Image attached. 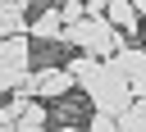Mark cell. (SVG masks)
Wrapping results in <instances>:
<instances>
[{
    "label": "cell",
    "instance_id": "6da1fadb",
    "mask_svg": "<svg viewBox=\"0 0 146 132\" xmlns=\"http://www.w3.org/2000/svg\"><path fill=\"white\" fill-rule=\"evenodd\" d=\"M59 46H68V50L78 46L82 55H96V59H110V55H114L119 46H128V36H123V32H119V27H114V23L105 18V14H87L82 23L64 27V41H59Z\"/></svg>",
    "mask_w": 146,
    "mask_h": 132
},
{
    "label": "cell",
    "instance_id": "5b68a950",
    "mask_svg": "<svg viewBox=\"0 0 146 132\" xmlns=\"http://www.w3.org/2000/svg\"><path fill=\"white\" fill-rule=\"evenodd\" d=\"M105 18H110V23H114L123 36H132V32L141 27V9H137V0H110Z\"/></svg>",
    "mask_w": 146,
    "mask_h": 132
},
{
    "label": "cell",
    "instance_id": "277c9868",
    "mask_svg": "<svg viewBox=\"0 0 146 132\" xmlns=\"http://www.w3.org/2000/svg\"><path fill=\"white\" fill-rule=\"evenodd\" d=\"M27 36L32 41H64V18H59V5L55 9H36L27 18Z\"/></svg>",
    "mask_w": 146,
    "mask_h": 132
},
{
    "label": "cell",
    "instance_id": "7c38bea8",
    "mask_svg": "<svg viewBox=\"0 0 146 132\" xmlns=\"http://www.w3.org/2000/svg\"><path fill=\"white\" fill-rule=\"evenodd\" d=\"M59 18H64V27L82 23L87 18V0H59Z\"/></svg>",
    "mask_w": 146,
    "mask_h": 132
},
{
    "label": "cell",
    "instance_id": "4fadbf2b",
    "mask_svg": "<svg viewBox=\"0 0 146 132\" xmlns=\"http://www.w3.org/2000/svg\"><path fill=\"white\" fill-rule=\"evenodd\" d=\"M82 132H123V123H119L114 114H96V109H91V118H87Z\"/></svg>",
    "mask_w": 146,
    "mask_h": 132
},
{
    "label": "cell",
    "instance_id": "2e32d148",
    "mask_svg": "<svg viewBox=\"0 0 146 132\" xmlns=\"http://www.w3.org/2000/svg\"><path fill=\"white\" fill-rule=\"evenodd\" d=\"M137 9H141V32H146V0H137Z\"/></svg>",
    "mask_w": 146,
    "mask_h": 132
},
{
    "label": "cell",
    "instance_id": "9c48e42d",
    "mask_svg": "<svg viewBox=\"0 0 146 132\" xmlns=\"http://www.w3.org/2000/svg\"><path fill=\"white\" fill-rule=\"evenodd\" d=\"M23 0H0V36H18L27 32V18H23Z\"/></svg>",
    "mask_w": 146,
    "mask_h": 132
},
{
    "label": "cell",
    "instance_id": "30bf717a",
    "mask_svg": "<svg viewBox=\"0 0 146 132\" xmlns=\"http://www.w3.org/2000/svg\"><path fill=\"white\" fill-rule=\"evenodd\" d=\"M27 86V68H14V64H0V96H14Z\"/></svg>",
    "mask_w": 146,
    "mask_h": 132
},
{
    "label": "cell",
    "instance_id": "8992f818",
    "mask_svg": "<svg viewBox=\"0 0 146 132\" xmlns=\"http://www.w3.org/2000/svg\"><path fill=\"white\" fill-rule=\"evenodd\" d=\"M32 59V36L18 32V36H0V64H14V68H27Z\"/></svg>",
    "mask_w": 146,
    "mask_h": 132
},
{
    "label": "cell",
    "instance_id": "7a4b0ae2",
    "mask_svg": "<svg viewBox=\"0 0 146 132\" xmlns=\"http://www.w3.org/2000/svg\"><path fill=\"white\" fill-rule=\"evenodd\" d=\"M82 96H87V105H91L96 114H114V118H119V114L137 100V96H132V82H128V77H123L110 59L100 64V73L91 77V86H87Z\"/></svg>",
    "mask_w": 146,
    "mask_h": 132
},
{
    "label": "cell",
    "instance_id": "9a60e30c",
    "mask_svg": "<svg viewBox=\"0 0 146 132\" xmlns=\"http://www.w3.org/2000/svg\"><path fill=\"white\" fill-rule=\"evenodd\" d=\"M110 9V0H87V14H105Z\"/></svg>",
    "mask_w": 146,
    "mask_h": 132
},
{
    "label": "cell",
    "instance_id": "5bb4252c",
    "mask_svg": "<svg viewBox=\"0 0 146 132\" xmlns=\"http://www.w3.org/2000/svg\"><path fill=\"white\" fill-rule=\"evenodd\" d=\"M132 96H141V100H146V68H141V73L132 77Z\"/></svg>",
    "mask_w": 146,
    "mask_h": 132
},
{
    "label": "cell",
    "instance_id": "8fae6325",
    "mask_svg": "<svg viewBox=\"0 0 146 132\" xmlns=\"http://www.w3.org/2000/svg\"><path fill=\"white\" fill-rule=\"evenodd\" d=\"M119 123H123V132H146V100L137 96V100L119 114Z\"/></svg>",
    "mask_w": 146,
    "mask_h": 132
},
{
    "label": "cell",
    "instance_id": "52a82bcc",
    "mask_svg": "<svg viewBox=\"0 0 146 132\" xmlns=\"http://www.w3.org/2000/svg\"><path fill=\"white\" fill-rule=\"evenodd\" d=\"M110 64H114V68H119V73L132 82V77L146 68V46H119V50L110 55Z\"/></svg>",
    "mask_w": 146,
    "mask_h": 132
},
{
    "label": "cell",
    "instance_id": "ba28073f",
    "mask_svg": "<svg viewBox=\"0 0 146 132\" xmlns=\"http://www.w3.org/2000/svg\"><path fill=\"white\" fill-rule=\"evenodd\" d=\"M100 64H105V59H96V55H82V50H78V55H73V59H68L64 68H68L73 86H82V91H87V86H91V77L100 73Z\"/></svg>",
    "mask_w": 146,
    "mask_h": 132
},
{
    "label": "cell",
    "instance_id": "3957f363",
    "mask_svg": "<svg viewBox=\"0 0 146 132\" xmlns=\"http://www.w3.org/2000/svg\"><path fill=\"white\" fill-rule=\"evenodd\" d=\"M32 100H64L73 91V77L64 64H41L36 73H27V86H23Z\"/></svg>",
    "mask_w": 146,
    "mask_h": 132
}]
</instances>
